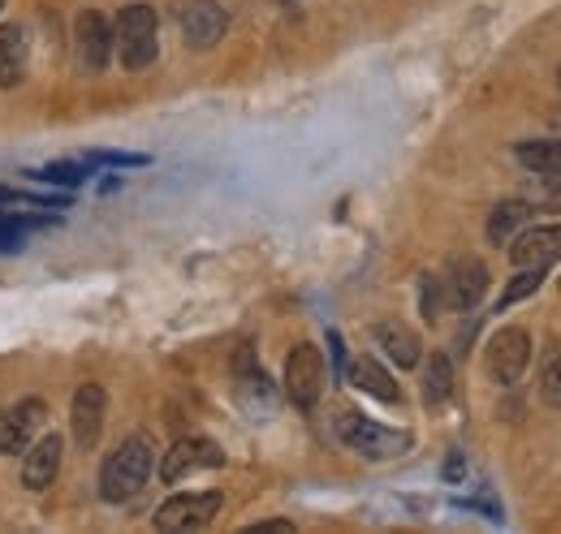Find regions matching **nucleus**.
Segmentation results:
<instances>
[{
    "label": "nucleus",
    "mask_w": 561,
    "mask_h": 534,
    "mask_svg": "<svg viewBox=\"0 0 561 534\" xmlns=\"http://www.w3.org/2000/svg\"><path fill=\"white\" fill-rule=\"evenodd\" d=\"M151 469H156V449H151V440H147V436H130V440L117 444V449L108 453V462L100 466V496H104L108 504L135 500L142 487H147Z\"/></svg>",
    "instance_id": "1"
},
{
    "label": "nucleus",
    "mask_w": 561,
    "mask_h": 534,
    "mask_svg": "<svg viewBox=\"0 0 561 534\" xmlns=\"http://www.w3.org/2000/svg\"><path fill=\"white\" fill-rule=\"evenodd\" d=\"M333 431H337V440L346 449H354L367 462H389V457H402L411 449V436L402 427H385V422H376V418H367L358 409H337Z\"/></svg>",
    "instance_id": "2"
},
{
    "label": "nucleus",
    "mask_w": 561,
    "mask_h": 534,
    "mask_svg": "<svg viewBox=\"0 0 561 534\" xmlns=\"http://www.w3.org/2000/svg\"><path fill=\"white\" fill-rule=\"evenodd\" d=\"M160 13L151 4H126L113 22V53L126 69H147L160 53Z\"/></svg>",
    "instance_id": "3"
},
{
    "label": "nucleus",
    "mask_w": 561,
    "mask_h": 534,
    "mask_svg": "<svg viewBox=\"0 0 561 534\" xmlns=\"http://www.w3.org/2000/svg\"><path fill=\"white\" fill-rule=\"evenodd\" d=\"M285 397L298 409H316L324 397V358L316 345H294L285 358Z\"/></svg>",
    "instance_id": "4"
},
{
    "label": "nucleus",
    "mask_w": 561,
    "mask_h": 534,
    "mask_svg": "<svg viewBox=\"0 0 561 534\" xmlns=\"http://www.w3.org/2000/svg\"><path fill=\"white\" fill-rule=\"evenodd\" d=\"M220 513V491H191V496H169L156 509L160 531H204Z\"/></svg>",
    "instance_id": "5"
},
{
    "label": "nucleus",
    "mask_w": 561,
    "mask_h": 534,
    "mask_svg": "<svg viewBox=\"0 0 561 534\" xmlns=\"http://www.w3.org/2000/svg\"><path fill=\"white\" fill-rule=\"evenodd\" d=\"M73 53H78V66L87 69V73H100L113 61V22L100 9L78 13V22H73Z\"/></svg>",
    "instance_id": "6"
},
{
    "label": "nucleus",
    "mask_w": 561,
    "mask_h": 534,
    "mask_svg": "<svg viewBox=\"0 0 561 534\" xmlns=\"http://www.w3.org/2000/svg\"><path fill=\"white\" fill-rule=\"evenodd\" d=\"M527 362H531V336L523 328H501L484 349V367L496 384H518Z\"/></svg>",
    "instance_id": "7"
},
{
    "label": "nucleus",
    "mask_w": 561,
    "mask_h": 534,
    "mask_svg": "<svg viewBox=\"0 0 561 534\" xmlns=\"http://www.w3.org/2000/svg\"><path fill=\"white\" fill-rule=\"evenodd\" d=\"M44 427H48V405L44 400H18L13 409L0 414V453L4 457L26 453Z\"/></svg>",
    "instance_id": "8"
},
{
    "label": "nucleus",
    "mask_w": 561,
    "mask_h": 534,
    "mask_svg": "<svg viewBox=\"0 0 561 534\" xmlns=\"http://www.w3.org/2000/svg\"><path fill=\"white\" fill-rule=\"evenodd\" d=\"M440 289H445V306L449 311H471V306H480V298L489 289V267L480 259H471V255H462V259H454L440 271Z\"/></svg>",
    "instance_id": "9"
},
{
    "label": "nucleus",
    "mask_w": 561,
    "mask_h": 534,
    "mask_svg": "<svg viewBox=\"0 0 561 534\" xmlns=\"http://www.w3.org/2000/svg\"><path fill=\"white\" fill-rule=\"evenodd\" d=\"M225 466V449L211 444L204 436H191V440H178L164 462H160V478L164 483H182L186 474H199V469H220Z\"/></svg>",
    "instance_id": "10"
},
{
    "label": "nucleus",
    "mask_w": 561,
    "mask_h": 534,
    "mask_svg": "<svg viewBox=\"0 0 561 534\" xmlns=\"http://www.w3.org/2000/svg\"><path fill=\"white\" fill-rule=\"evenodd\" d=\"M104 414H108V393L100 384H82L73 393L70 405V427H73V440L82 449H95L100 436H104Z\"/></svg>",
    "instance_id": "11"
},
{
    "label": "nucleus",
    "mask_w": 561,
    "mask_h": 534,
    "mask_svg": "<svg viewBox=\"0 0 561 534\" xmlns=\"http://www.w3.org/2000/svg\"><path fill=\"white\" fill-rule=\"evenodd\" d=\"M225 26H229L225 4H216V0H186V4H182V39H186L191 48L204 53L211 44H220Z\"/></svg>",
    "instance_id": "12"
},
{
    "label": "nucleus",
    "mask_w": 561,
    "mask_h": 534,
    "mask_svg": "<svg viewBox=\"0 0 561 534\" xmlns=\"http://www.w3.org/2000/svg\"><path fill=\"white\" fill-rule=\"evenodd\" d=\"M561 259V224H540V229H523L518 237H510V264L514 267H549Z\"/></svg>",
    "instance_id": "13"
},
{
    "label": "nucleus",
    "mask_w": 561,
    "mask_h": 534,
    "mask_svg": "<svg viewBox=\"0 0 561 534\" xmlns=\"http://www.w3.org/2000/svg\"><path fill=\"white\" fill-rule=\"evenodd\" d=\"M61 453H66V444H61V436H57V431H53V436H39V440H35V449H26V462H22V487H31V491L53 487V478H57V469H61Z\"/></svg>",
    "instance_id": "14"
},
{
    "label": "nucleus",
    "mask_w": 561,
    "mask_h": 534,
    "mask_svg": "<svg viewBox=\"0 0 561 534\" xmlns=\"http://www.w3.org/2000/svg\"><path fill=\"white\" fill-rule=\"evenodd\" d=\"M376 340H380L385 358H393V362L407 367V371L423 362L420 336L411 333V324H402V320H380V324H376Z\"/></svg>",
    "instance_id": "15"
},
{
    "label": "nucleus",
    "mask_w": 561,
    "mask_h": 534,
    "mask_svg": "<svg viewBox=\"0 0 561 534\" xmlns=\"http://www.w3.org/2000/svg\"><path fill=\"white\" fill-rule=\"evenodd\" d=\"M351 384L358 393H367V397H376L380 405H402V388H398V380L376 362V358H354L351 362Z\"/></svg>",
    "instance_id": "16"
},
{
    "label": "nucleus",
    "mask_w": 561,
    "mask_h": 534,
    "mask_svg": "<svg viewBox=\"0 0 561 534\" xmlns=\"http://www.w3.org/2000/svg\"><path fill=\"white\" fill-rule=\"evenodd\" d=\"M536 211H531V202L527 199H505L492 207L489 216V242L492 246H510V237H518L523 229H527V220H531Z\"/></svg>",
    "instance_id": "17"
},
{
    "label": "nucleus",
    "mask_w": 561,
    "mask_h": 534,
    "mask_svg": "<svg viewBox=\"0 0 561 534\" xmlns=\"http://www.w3.org/2000/svg\"><path fill=\"white\" fill-rule=\"evenodd\" d=\"M26 78V35L22 26H0V86H18Z\"/></svg>",
    "instance_id": "18"
},
{
    "label": "nucleus",
    "mask_w": 561,
    "mask_h": 534,
    "mask_svg": "<svg viewBox=\"0 0 561 534\" xmlns=\"http://www.w3.org/2000/svg\"><path fill=\"white\" fill-rule=\"evenodd\" d=\"M514 160L540 177H561V142L558 138H527L514 147Z\"/></svg>",
    "instance_id": "19"
},
{
    "label": "nucleus",
    "mask_w": 561,
    "mask_h": 534,
    "mask_svg": "<svg viewBox=\"0 0 561 534\" xmlns=\"http://www.w3.org/2000/svg\"><path fill=\"white\" fill-rule=\"evenodd\" d=\"M449 393H454V362L445 353H432L423 362V400H427V409H440L449 400Z\"/></svg>",
    "instance_id": "20"
},
{
    "label": "nucleus",
    "mask_w": 561,
    "mask_h": 534,
    "mask_svg": "<svg viewBox=\"0 0 561 534\" xmlns=\"http://www.w3.org/2000/svg\"><path fill=\"white\" fill-rule=\"evenodd\" d=\"M545 276H549V267H514V276H510V285H505V293L496 298V311H510L514 302L531 298V293L545 285Z\"/></svg>",
    "instance_id": "21"
},
{
    "label": "nucleus",
    "mask_w": 561,
    "mask_h": 534,
    "mask_svg": "<svg viewBox=\"0 0 561 534\" xmlns=\"http://www.w3.org/2000/svg\"><path fill=\"white\" fill-rule=\"evenodd\" d=\"M423 320H440L445 311V289H440V276H423Z\"/></svg>",
    "instance_id": "22"
},
{
    "label": "nucleus",
    "mask_w": 561,
    "mask_h": 534,
    "mask_svg": "<svg viewBox=\"0 0 561 534\" xmlns=\"http://www.w3.org/2000/svg\"><path fill=\"white\" fill-rule=\"evenodd\" d=\"M540 397H545V405L561 409V353L545 367V375H540Z\"/></svg>",
    "instance_id": "23"
},
{
    "label": "nucleus",
    "mask_w": 561,
    "mask_h": 534,
    "mask_svg": "<svg viewBox=\"0 0 561 534\" xmlns=\"http://www.w3.org/2000/svg\"><path fill=\"white\" fill-rule=\"evenodd\" d=\"M527 202H531V211H561V182L545 177V186H536V195Z\"/></svg>",
    "instance_id": "24"
},
{
    "label": "nucleus",
    "mask_w": 561,
    "mask_h": 534,
    "mask_svg": "<svg viewBox=\"0 0 561 534\" xmlns=\"http://www.w3.org/2000/svg\"><path fill=\"white\" fill-rule=\"evenodd\" d=\"M39 177H44V182H61V186H78V182H82V169H78V164H48Z\"/></svg>",
    "instance_id": "25"
},
{
    "label": "nucleus",
    "mask_w": 561,
    "mask_h": 534,
    "mask_svg": "<svg viewBox=\"0 0 561 534\" xmlns=\"http://www.w3.org/2000/svg\"><path fill=\"white\" fill-rule=\"evenodd\" d=\"M294 531V522H255V526H247V534H289Z\"/></svg>",
    "instance_id": "26"
},
{
    "label": "nucleus",
    "mask_w": 561,
    "mask_h": 534,
    "mask_svg": "<svg viewBox=\"0 0 561 534\" xmlns=\"http://www.w3.org/2000/svg\"><path fill=\"white\" fill-rule=\"evenodd\" d=\"M445 478H462V457H458V453L449 457V466H445Z\"/></svg>",
    "instance_id": "27"
},
{
    "label": "nucleus",
    "mask_w": 561,
    "mask_h": 534,
    "mask_svg": "<svg viewBox=\"0 0 561 534\" xmlns=\"http://www.w3.org/2000/svg\"><path fill=\"white\" fill-rule=\"evenodd\" d=\"M558 82H561V69H558Z\"/></svg>",
    "instance_id": "28"
},
{
    "label": "nucleus",
    "mask_w": 561,
    "mask_h": 534,
    "mask_svg": "<svg viewBox=\"0 0 561 534\" xmlns=\"http://www.w3.org/2000/svg\"><path fill=\"white\" fill-rule=\"evenodd\" d=\"M0 4H4V0H0Z\"/></svg>",
    "instance_id": "29"
},
{
    "label": "nucleus",
    "mask_w": 561,
    "mask_h": 534,
    "mask_svg": "<svg viewBox=\"0 0 561 534\" xmlns=\"http://www.w3.org/2000/svg\"><path fill=\"white\" fill-rule=\"evenodd\" d=\"M558 289H561V285H558Z\"/></svg>",
    "instance_id": "30"
}]
</instances>
